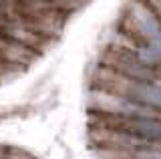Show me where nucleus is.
Returning a JSON list of instances; mask_svg holds the SVG:
<instances>
[{
  "label": "nucleus",
  "mask_w": 161,
  "mask_h": 159,
  "mask_svg": "<svg viewBox=\"0 0 161 159\" xmlns=\"http://www.w3.org/2000/svg\"><path fill=\"white\" fill-rule=\"evenodd\" d=\"M101 64L109 67L113 71L129 79H137V81H147V83H159V73L157 69H151L147 64L139 61V57L125 48H113L109 47L107 51L101 54Z\"/></svg>",
  "instance_id": "nucleus-1"
},
{
  "label": "nucleus",
  "mask_w": 161,
  "mask_h": 159,
  "mask_svg": "<svg viewBox=\"0 0 161 159\" xmlns=\"http://www.w3.org/2000/svg\"><path fill=\"white\" fill-rule=\"evenodd\" d=\"M36 58H38V52L34 48L0 34V61L6 63L8 67H14L18 71H22L24 67H28Z\"/></svg>",
  "instance_id": "nucleus-2"
},
{
  "label": "nucleus",
  "mask_w": 161,
  "mask_h": 159,
  "mask_svg": "<svg viewBox=\"0 0 161 159\" xmlns=\"http://www.w3.org/2000/svg\"><path fill=\"white\" fill-rule=\"evenodd\" d=\"M6 159H36V157L30 155L28 151H22V149H10V147H8Z\"/></svg>",
  "instance_id": "nucleus-3"
}]
</instances>
